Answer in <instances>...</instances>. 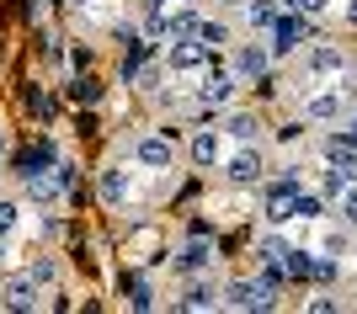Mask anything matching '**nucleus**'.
<instances>
[{
    "instance_id": "1",
    "label": "nucleus",
    "mask_w": 357,
    "mask_h": 314,
    "mask_svg": "<svg viewBox=\"0 0 357 314\" xmlns=\"http://www.w3.org/2000/svg\"><path fill=\"white\" fill-rule=\"evenodd\" d=\"M219 165H224V181L240 187V192H256V187L267 181V150H261V144H235Z\"/></svg>"
},
{
    "instance_id": "2",
    "label": "nucleus",
    "mask_w": 357,
    "mask_h": 314,
    "mask_svg": "<svg viewBox=\"0 0 357 314\" xmlns=\"http://www.w3.org/2000/svg\"><path fill=\"white\" fill-rule=\"evenodd\" d=\"M310 22L314 16H304V11H278V22L267 27V48H272V59H288V54H298V48L310 43Z\"/></svg>"
},
{
    "instance_id": "3",
    "label": "nucleus",
    "mask_w": 357,
    "mask_h": 314,
    "mask_svg": "<svg viewBox=\"0 0 357 314\" xmlns=\"http://www.w3.org/2000/svg\"><path fill=\"white\" fill-rule=\"evenodd\" d=\"M219 304L235 314H256V309H272L278 304V293H272L261 277H229V283L219 288Z\"/></svg>"
},
{
    "instance_id": "4",
    "label": "nucleus",
    "mask_w": 357,
    "mask_h": 314,
    "mask_svg": "<svg viewBox=\"0 0 357 314\" xmlns=\"http://www.w3.org/2000/svg\"><path fill=\"white\" fill-rule=\"evenodd\" d=\"M294 197H298V171H288L278 181H261V219L272 229L294 224Z\"/></svg>"
},
{
    "instance_id": "5",
    "label": "nucleus",
    "mask_w": 357,
    "mask_h": 314,
    "mask_svg": "<svg viewBox=\"0 0 357 314\" xmlns=\"http://www.w3.org/2000/svg\"><path fill=\"white\" fill-rule=\"evenodd\" d=\"M235 91H240L235 70H219V64H203V80H197V102H203V107L224 112V107L235 102Z\"/></svg>"
},
{
    "instance_id": "6",
    "label": "nucleus",
    "mask_w": 357,
    "mask_h": 314,
    "mask_svg": "<svg viewBox=\"0 0 357 314\" xmlns=\"http://www.w3.org/2000/svg\"><path fill=\"white\" fill-rule=\"evenodd\" d=\"M304 75L310 80H342L347 75V48L342 43H310L304 48Z\"/></svg>"
},
{
    "instance_id": "7",
    "label": "nucleus",
    "mask_w": 357,
    "mask_h": 314,
    "mask_svg": "<svg viewBox=\"0 0 357 314\" xmlns=\"http://www.w3.org/2000/svg\"><path fill=\"white\" fill-rule=\"evenodd\" d=\"M229 48H235V54H229V70H235L240 86H245V80H261L272 70V48L267 43H256V38H251V43H229Z\"/></svg>"
},
{
    "instance_id": "8",
    "label": "nucleus",
    "mask_w": 357,
    "mask_h": 314,
    "mask_svg": "<svg viewBox=\"0 0 357 314\" xmlns=\"http://www.w3.org/2000/svg\"><path fill=\"white\" fill-rule=\"evenodd\" d=\"M347 118V96H342V80L326 91H310L304 96V123H342Z\"/></svg>"
},
{
    "instance_id": "9",
    "label": "nucleus",
    "mask_w": 357,
    "mask_h": 314,
    "mask_svg": "<svg viewBox=\"0 0 357 314\" xmlns=\"http://www.w3.org/2000/svg\"><path fill=\"white\" fill-rule=\"evenodd\" d=\"M213 54L197 38H171V54H165V70L171 75H203V64H208Z\"/></svg>"
},
{
    "instance_id": "10",
    "label": "nucleus",
    "mask_w": 357,
    "mask_h": 314,
    "mask_svg": "<svg viewBox=\"0 0 357 314\" xmlns=\"http://www.w3.org/2000/svg\"><path fill=\"white\" fill-rule=\"evenodd\" d=\"M0 304H6V309H16V314H32L38 304H43V288L32 283L27 272H16V277H6V283H0Z\"/></svg>"
},
{
    "instance_id": "11",
    "label": "nucleus",
    "mask_w": 357,
    "mask_h": 314,
    "mask_svg": "<svg viewBox=\"0 0 357 314\" xmlns=\"http://www.w3.org/2000/svg\"><path fill=\"white\" fill-rule=\"evenodd\" d=\"M224 134L235 139V144H261V134H267V123H261V112H245V107H224Z\"/></svg>"
},
{
    "instance_id": "12",
    "label": "nucleus",
    "mask_w": 357,
    "mask_h": 314,
    "mask_svg": "<svg viewBox=\"0 0 357 314\" xmlns=\"http://www.w3.org/2000/svg\"><path fill=\"white\" fill-rule=\"evenodd\" d=\"M187 155H192L197 171H213V165L224 160V128H197V134L187 139Z\"/></svg>"
},
{
    "instance_id": "13",
    "label": "nucleus",
    "mask_w": 357,
    "mask_h": 314,
    "mask_svg": "<svg viewBox=\"0 0 357 314\" xmlns=\"http://www.w3.org/2000/svg\"><path fill=\"white\" fill-rule=\"evenodd\" d=\"M134 160L144 165V171H171V160H176V150H171V134H149V139H139L134 144Z\"/></svg>"
},
{
    "instance_id": "14",
    "label": "nucleus",
    "mask_w": 357,
    "mask_h": 314,
    "mask_svg": "<svg viewBox=\"0 0 357 314\" xmlns=\"http://www.w3.org/2000/svg\"><path fill=\"white\" fill-rule=\"evenodd\" d=\"M96 192H102L107 208H123V203H128V192H134V187H128V171H123V165H107L102 176H96Z\"/></svg>"
},
{
    "instance_id": "15",
    "label": "nucleus",
    "mask_w": 357,
    "mask_h": 314,
    "mask_svg": "<svg viewBox=\"0 0 357 314\" xmlns=\"http://www.w3.org/2000/svg\"><path fill=\"white\" fill-rule=\"evenodd\" d=\"M326 208H331L326 192H304V187H298V197H294V224H320Z\"/></svg>"
},
{
    "instance_id": "16",
    "label": "nucleus",
    "mask_w": 357,
    "mask_h": 314,
    "mask_svg": "<svg viewBox=\"0 0 357 314\" xmlns=\"http://www.w3.org/2000/svg\"><path fill=\"white\" fill-rule=\"evenodd\" d=\"M197 6H176V11H165V38H197Z\"/></svg>"
},
{
    "instance_id": "17",
    "label": "nucleus",
    "mask_w": 357,
    "mask_h": 314,
    "mask_svg": "<svg viewBox=\"0 0 357 314\" xmlns=\"http://www.w3.org/2000/svg\"><path fill=\"white\" fill-rule=\"evenodd\" d=\"M176 309H197V314H203V309H224V304H219V288H213V283H192L176 299Z\"/></svg>"
},
{
    "instance_id": "18",
    "label": "nucleus",
    "mask_w": 357,
    "mask_h": 314,
    "mask_svg": "<svg viewBox=\"0 0 357 314\" xmlns=\"http://www.w3.org/2000/svg\"><path fill=\"white\" fill-rule=\"evenodd\" d=\"M278 11H283L278 0H245V27H251V32H267L272 22H278Z\"/></svg>"
},
{
    "instance_id": "19",
    "label": "nucleus",
    "mask_w": 357,
    "mask_h": 314,
    "mask_svg": "<svg viewBox=\"0 0 357 314\" xmlns=\"http://www.w3.org/2000/svg\"><path fill=\"white\" fill-rule=\"evenodd\" d=\"M208 267H213V245L203 235L187 240V251H181V272H208Z\"/></svg>"
},
{
    "instance_id": "20",
    "label": "nucleus",
    "mask_w": 357,
    "mask_h": 314,
    "mask_svg": "<svg viewBox=\"0 0 357 314\" xmlns=\"http://www.w3.org/2000/svg\"><path fill=\"white\" fill-rule=\"evenodd\" d=\"M283 267H288V277H294V283H310V277H314V251H304V245H288Z\"/></svg>"
},
{
    "instance_id": "21",
    "label": "nucleus",
    "mask_w": 357,
    "mask_h": 314,
    "mask_svg": "<svg viewBox=\"0 0 357 314\" xmlns=\"http://www.w3.org/2000/svg\"><path fill=\"white\" fill-rule=\"evenodd\" d=\"M197 43L208 48H229V22H208V16H203V22H197Z\"/></svg>"
},
{
    "instance_id": "22",
    "label": "nucleus",
    "mask_w": 357,
    "mask_h": 314,
    "mask_svg": "<svg viewBox=\"0 0 357 314\" xmlns=\"http://www.w3.org/2000/svg\"><path fill=\"white\" fill-rule=\"evenodd\" d=\"M336 224H342V229H357V181H347L342 197H336Z\"/></svg>"
},
{
    "instance_id": "23",
    "label": "nucleus",
    "mask_w": 357,
    "mask_h": 314,
    "mask_svg": "<svg viewBox=\"0 0 357 314\" xmlns=\"http://www.w3.org/2000/svg\"><path fill=\"white\" fill-rule=\"evenodd\" d=\"M27 277H32L38 288H54V283H59V261H54V256H32Z\"/></svg>"
},
{
    "instance_id": "24",
    "label": "nucleus",
    "mask_w": 357,
    "mask_h": 314,
    "mask_svg": "<svg viewBox=\"0 0 357 314\" xmlns=\"http://www.w3.org/2000/svg\"><path fill=\"white\" fill-rule=\"evenodd\" d=\"M256 251H261V261H283V256H288V240H283L278 229L267 224V235L256 240Z\"/></svg>"
},
{
    "instance_id": "25",
    "label": "nucleus",
    "mask_w": 357,
    "mask_h": 314,
    "mask_svg": "<svg viewBox=\"0 0 357 314\" xmlns=\"http://www.w3.org/2000/svg\"><path fill=\"white\" fill-rule=\"evenodd\" d=\"M342 187H347V171H342V165H331V160H326V176H320V192H326L331 203H336V197H342Z\"/></svg>"
},
{
    "instance_id": "26",
    "label": "nucleus",
    "mask_w": 357,
    "mask_h": 314,
    "mask_svg": "<svg viewBox=\"0 0 357 314\" xmlns=\"http://www.w3.org/2000/svg\"><path fill=\"white\" fill-rule=\"evenodd\" d=\"M16 224H22V208H16L11 197H0V240H11Z\"/></svg>"
},
{
    "instance_id": "27",
    "label": "nucleus",
    "mask_w": 357,
    "mask_h": 314,
    "mask_svg": "<svg viewBox=\"0 0 357 314\" xmlns=\"http://www.w3.org/2000/svg\"><path fill=\"white\" fill-rule=\"evenodd\" d=\"M261 283H267L272 293H283V283H288V267H283V261H261Z\"/></svg>"
},
{
    "instance_id": "28",
    "label": "nucleus",
    "mask_w": 357,
    "mask_h": 314,
    "mask_svg": "<svg viewBox=\"0 0 357 314\" xmlns=\"http://www.w3.org/2000/svg\"><path fill=\"white\" fill-rule=\"evenodd\" d=\"M123 288H128V309H155V293H149L139 277H134V283H123Z\"/></svg>"
},
{
    "instance_id": "29",
    "label": "nucleus",
    "mask_w": 357,
    "mask_h": 314,
    "mask_svg": "<svg viewBox=\"0 0 357 314\" xmlns=\"http://www.w3.org/2000/svg\"><path fill=\"white\" fill-rule=\"evenodd\" d=\"M283 11H304V16H326L331 11V0H278Z\"/></svg>"
},
{
    "instance_id": "30",
    "label": "nucleus",
    "mask_w": 357,
    "mask_h": 314,
    "mask_svg": "<svg viewBox=\"0 0 357 314\" xmlns=\"http://www.w3.org/2000/svg\"><path fill=\"white\" fill-rule=\"evenodd\" d=\"M144 32L149 38H165V11H144Z\"/></svg>"
},
{
    "instance_id": "31",
    "label": "nucleus",
    "mask_w": 357,
    "mask_h": 314,
    "mask_svg": "<svg viewBox=\"0 0 357 314\" xmlns=\"http://www.w3.org/2000/svg\"><path fill=\"white\" fill-rule=\"evenodd\" d=\"M75 96H80V102H96V96H102V86H96V80H80V86H75Z\"/></svg>"
},
{
    "instance_id": "32",
    "label": "nucleus",
    "mask_w": 357,
    "mask_h": 314,
    "mask_svg": "<svg viewBox=\"0 0 357 314\" xmlns=\"http://www.w3.org/2000/svg\"><path fill=\"white\" fill-rule=\"evenodd\" d=\"M336 139H342V144H352V150H357V118L347 123V128H342V134H336Z\"/></svg>"
},
{
    "instance_id": "33",
    "label": "nucleus",
    "mask_w": 357,
    "mask_h": 314,
    "mask_svg": "<svg viewBox=\"0 0 357 314\" xmlns=\"http://www.w3.org/2000/svg\"><path fill=\"white\" fill-rule=\"evenodd\" d=\"M347 27H357V0H347Z\"/></svg>"
},
{
    "instance_id": "34",
    "label": "nucleus",
    "mask_w": 357,
    "mask_h": 314,
    "mask_svg": "<svg viewBox=\"0 0 357 314\" xmlns=\"http://www.w3.org/2000/svg\"><path fill=\"white\" fill-rule=\"evenodd\" d=\"M165 6H171V0H144V11H165Z\"/></svg>"
},
{
    "instance_id": "35",
    "label": "nucleus",
    "mask_w": 357,
    "mask_h": 314,
    "mask_svg": "<svg viewBox=\"0 0 357 314\" xmlns=\"http://www.w3.org/2000/svg\"><path fill=\"white\" fill-rule=\"evenodd\" d=\"M64 6H75V11H86V6H91V0H64Z\"/></svg>"
},
{
    "instance_id": "36",
    "label": "nucleus",
    "mask_w": 357,
    "mask_h": 314,
    "mask_svg": "<svg viewBox=\"0 0 357 314\" xmlns=\"http://www.w3.org/2000/svg\"><path fill=\"white\" fill-rule=\"evenodd\" d=\"M0 155H6V134H0Z\"/></svg>"
},
{
    "instance_id": "37",
    "label": "nucleus",
    "mask_w": 357,
    "mask_h": 314,
    "mask_svg": "<svg viewBox=\"0 0 357 314\" xmlns=\"http://www.w3.org/2000/svg\"><path fill=\"white\" fill-rule=\"evenodd\" d=\"M176 6H197V0H176Z\"/></svg>"
}]
</instances>
